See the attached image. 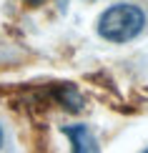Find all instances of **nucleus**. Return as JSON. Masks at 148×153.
Returning a JSON list of instances; mask_svg holds the SVG:
<instances>
[{
    "instance_id": "f257e3e1",
    "label": "nucleus",
    "mask_w": 148,
    "mask_h": 153,
    "mask_svg": "<svg viewBox=\"0 0 148 153\" xmlns=\"http://www.w3.org/2000/svg\"><path fill=\"white\" fill-rule=\"evenodd\" d=\"M146 25V13L133 3L111 5L98 18V35L111 43H128L141 35Z\"/></svg>"
},
{
    "instance_id": "f03ea898",
    "label": "nucleus",
    "mask_w": 148,
    "mask_h": 153,
    "mask_svg": "<svg viewBox=\"0 0 148 153\" xmlns=\"http://www.w3.org/2000/svg\"><path fill=\"white\" fill-rule=\"evenodd\" d=\"M63 136L70 141V153H100L95 136L91 133V128L83 126V123L65 126V128H63Z\"/></svg>"
},
{
    "instance_id": "7ed1b4c3",
    "label": "nucleus",
    "mask_w": 148,
    "mask_h": 153,
    "mask_svg": "<svg viewBox=\"0 0 148 153\" xmlns=\"http://www.w3.org/2000/svg\"><path fill=\"white\" fill-rule=\"evenodd\" d=\"M58 100H60L68 111H80V108H83V98H80V93L75 91L73 85H60V91H58Z\"/></svg>"
},
{
    "instance_id": "20e7f679",
    "label": "nucleus",
    "mask_w": 148,
    "mask_h": 153,
    "mask_svg": "<svg viewBox=\"0 0 148 153\" xmlns=\"http://www.w3.org/2000/svg\"><path fill=\"white\" fill-rule=\"evenodd\" d=\"M3 141H5V133H3V126H0V146H3Z\"/></svg>"
},
{
    "instance_id": "39448f33",
    "label": "nucleus",
    "mask_w": 148,
    "mask_h": 153,
    "mask_svg": "<svg viewBox=\"0 0 148 153\" xmlns=\"http://www.w3.org/2000/svg\"><path fill=\"white\" fill-rule=\"evenodd\" d=\"M143 153H148V148H146V151H143Z\"/></svg>"
}]
</instances>
